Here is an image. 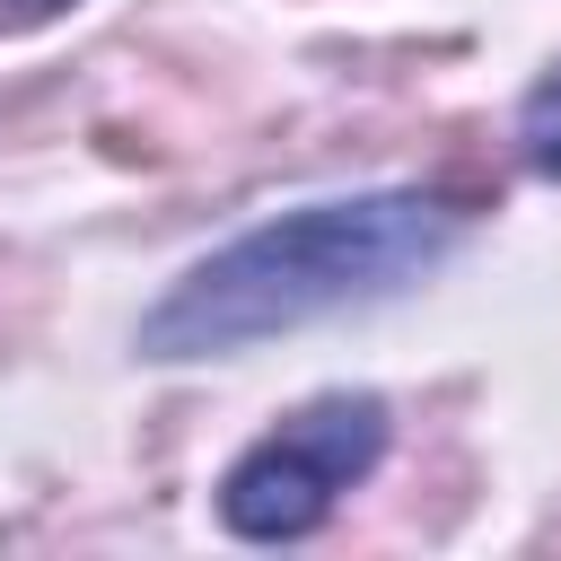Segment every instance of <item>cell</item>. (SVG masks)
I'll return each instance as SVG.
<instances>
[{
	"instance_id": "1",
	"label": "cell",
	"mask_w": 561,
	"mask_h": 561,
	"mask_svg": "<svg viewBox=\"0 0 561 561\" xmlns=\"http://www.w3.org/2000/svg\"><path fill=\"white\" fill-rule=\"evenodd\" d=\"M447 237H456V210L430 193H368V202L289 210V219L219 245L202 272H184L175 298L140 324V351L202 359V351L289 333V324L351 307V298H386L412 272H430L447 254Z\"/></svg>"
},
{
	"instance_id": "3",
	"label": "cell",
	"mask_w": 561,
	"mask_h": 561,
	"mask_svg": "<svg viewBox=\"0 0 561 561\" xmlns=\"http://www.w3.org/2000/svg\"><path fill=\"white\" fill-rule=\"evenodd\" d=\"M517 131H526V158H535L543 175H561V61H552L543 88L526 96V123H517Z\"/></svg>"
},
{
	"instance_id": "2",
	"label": "cell",
	"mask_w": 561,
	"mask_h": 561,
	"mask_svg": "<svg viewBox=\"0 0 561 561\" xmlns=\"http://www.w3.org/2000/svg\"><path fill=\"white\" fill-rule=\"evenodd\" d=\"M386 447V403L377 394H324L307 403L298 421H280L272 438H254L228 482H219V517L254 543H280V535H307Z\"/></svg>"
}]
</instances>
